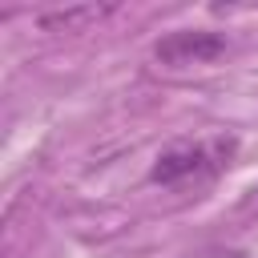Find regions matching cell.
<instances>
[{
	"instance_id": "6da1fadb",
	"label": "cell",
	"mask_w": 258,
	"mask_h": 258,
	"mask_svg": "<svg viewBox=\"0 0 258 258\" xmlns=\"http://www.w3.org/2000/svg\"><path fill=\"white\" fill-rule=\"evenodd\" d=\"M230 153H234V141L230 137H214V141H181V145H169L149 177L161 181V185H177V181H189V177H214L222 165H230Z\"/></svg>"
},
{
	"instance_id": "7a4b0ae2",
	"label": "cell",
	"mask_w": 258,
	"mask_h": 258,
	"mask_svg": "<svg viewBox=\"0 0 258 258\" xmlns=\"http://www.w3.org/2000/svg\"><path fill=\"white\" fill-rule=\"evenodd\" d=\"M226 52V36L222 32H210V28H181V32H169L153 44V56L169 69H185V64H210Z\"/></svg>"
},
{
	"instance_id": "3957f363",
	"label": "cell",
	"mask_w": 258,
	"mask_h": 258,
	"mask_svg": "<svg viewBox=\"0 0 258 258\" xmlns=\"http://www.w3.org/2000/svg\"><path fill=\"white\" fill-rule=\"evenodd\" d=\"M113 12V4H69V8H48L36 16L44 32H89Z\"/></svg>"
}]
</instances>
